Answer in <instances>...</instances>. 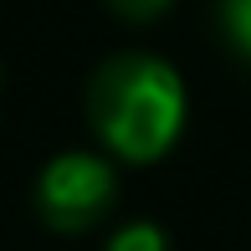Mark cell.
Wrapping results in <instances>:
<instances>
[{"label": "cell", "mask_w": 251, "mask_h": 251, "mask_svg": "<svg viewBox=\"0 0 251 251\" xmlns=\"http://www.w3.org/2000/svg\"><path fill=\"white\" fill-rule=\"evenodd\" d=\"M226 31H231V41L251 56V0H226Z\"/></svg>", "instance_id": "4"}, {"label": "cell", "mask_w": 251, "mask_h": 251, "mask_svg": "<svg viewBox=\"0 0 251 251\" xmlns=\"http://www.w3.org/2000/svg\"><path fill=\"white\" fill-rule=\"evenodd\" d=\"M185 77L149 51H123L93 72L87 82V123L98 144L118 164H154L185 133Z\"/></svg>", "instance_id": "1"}, {"label": "cell", "mask_w": 251, "mask_h": 251, "mask_svg": "<svg viewBox=\"0 0 251 251\" xmlns=\"http://www.w3.org/2000/svg\"><path fill=\"white\" fill-rule=\"evenodd\" d=\"M108 251H169V236L154 221H123L108 236Z\"/></svg>", "instance_id": "3"}, {"label": "cell", "mask_w": 251, "mask_h": 251, "mask_svg": "<svg viewBox=\"0 0 251 251\" xmlns=\"http://www.w3.org/2000/svg\"><path fill=\"white\" fill-rule=\"evenodd\" d=\"M118 205V169L98 149H62L36 175V215L62 236H82Z\"/></svg>", "instance_id": "2"}, {"label": "cell", "mask_w": 251, "mask_h": 251, "mask_svg": "<svg viewBox=\"0 0 251 251\" xmlns=\"http://www.w3.org/2000/svg\"><path fill=\"white\" fill-rule=\"evenodd\" d=\"M169 5H175V0H108V10L123 16V21H159Z\"/></svg>", "instance_id": "5"}]
</instances>
